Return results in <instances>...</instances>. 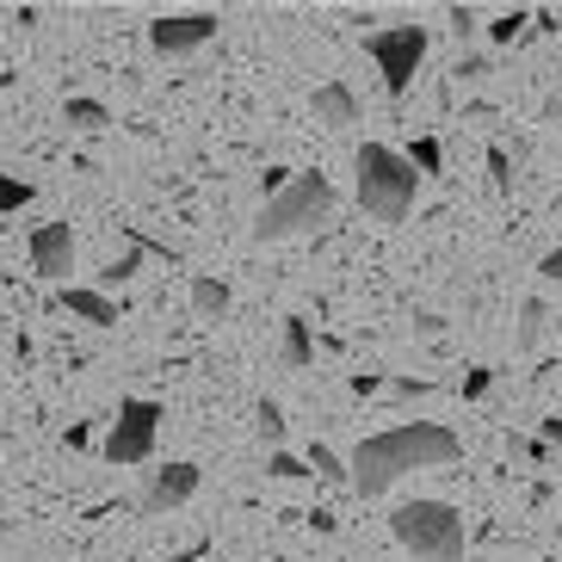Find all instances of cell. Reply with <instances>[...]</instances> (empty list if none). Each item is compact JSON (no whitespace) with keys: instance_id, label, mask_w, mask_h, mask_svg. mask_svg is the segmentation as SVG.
<instances>
[{"instance_id":"obj_1","label":"cell","mask_w":562,"mask_h":562,"mask_svg":"<svg viewBox=\"0 0 562 562\" xmlns=\"http://www.w3.org/2000/svg\"><path fill=\"white\" fill-rule=\"evenodd\" d=\"M458 432L439 427V420H402V427L364 432L347 458V482L352 495H390L408 470H432V463H458Z\"/></svg>"},{"instance_id":"obj_2","label":"cell","mask_w":562,"mask_h":562,"mask_svg":"<svg viewBox=\"0 0 562 562\" xmlns=\"http://www.w3.org/2000/svg\"><path fill=\"white\" fill-rule=\"evenodd\" d=\"M334 216V180L328 173H291L279 199H266L260 216H254V241L272 248V241H297V235H315Z\"/></svg>"},{"instance_id":"obj_3","label":"cell","mask_w":562,"mask_h":562,"mask_svg":"<svg viewBox=\"0 0 562 562\" xmlns=\"http://www.w3.org/2000/svg\"><path fill=\"white\" fill-rule=\"evenodd\" d=\"M352 173H359V204L371 223H402L414 211V199H420V173L390 143H364L352 155Z\"/></svg>"},{"instance_id":"obj_4","label":"cell","mask_w":562,"mask_h":562,"mask_svg":"<svg viewBox=\"0 0 562 562\" xmlns=\"http://www.w3.org/2000/svg\"><path fill=\"white\" fill-rule=\"evenodd\" d=\"M390 531L414 562H463V550H470L463 513L446 507V501H402L390 513Z\"/></svg>"},{"instance_id":"obj_5","label":"cell","mask_w":562,"mask_h":562,"mask_svg":"<svg viewBox=\"0 0 562 562\" xmlns=\"http://www.w3.org/2000/svg\"><path fill=\"white\" fill-rule=\"evenodd\" d=\"M161 420H167V408H161V402H149V396L117 402L112 427H105V446H100L105 463H112V470L149 463V458H155V432H161Z\"/></svg>"},{"instance_id":"obj_6","label":"cell","mask_w":562,"mask_h":562,"mask_svg":"<svg viewBox=\"0 0 562 562\" xmlns=\"http://www.w3.org/2000/svg\"><path fill=\"white\" fill-rule=\"evenodd\" d=\"M371 63H378L383 87H390V100H402L427 63V25H390V32H371Z\"/></svg>"},{"instance_id":"obj_7","label":"cell","mask_w":562,"mask_h":562,"mask_svg":"<svg viewBox=\"0 0 562 562\" xmlns=\"http://www.w3.org/2000/svg\"><path fill=\"white\" fill-rule=\"evenodd\" d=\"M216 25H223L216 13H161V19L149 25V50L167 56V63H180V56H199L204 44L216 37Z\"/></svg>"},{"instance_id":"obj_8","label":"cell","mask_w":562,"mask_h":562,"mask_svg":"<svg viewBox=\"0 0 562 562\" xmlns=\"http://www.w3.org/2000/svg\"><path fill=\"white\" fill-rule=\"evenodd\" d=\"M192 495H199V463L173 458V463H161V470H149V488H143V513H149V519H161V513H180Z\"/></svg>"},{"instance_id":"obj_9","label":"cell","mask_w":562,"mask_h":562,"mask_svg":"<svg viewBox=\"0 0 562 562\" xmlns=\"http://www.w3.org/2000/svg\"><path fill=\"white\" fill-rule=\"evenodd\" d=\"M32 272L44 284H63L75 272V229L68 223H37L32 229Z\"/></svg>"},{"instance_id":"obj_10","label":"cell","mask_w":562,"mask_h":562,"mask_svg":"<svg viewBox=\"0 0 562 562\" xmlns=\"http://www.w3.org/2000/svg\"><path fill=\"white\" fill-rule=\"evenodd\" d=\"M56 310L87 322V328H117V303L105 291H87V284H68L63 297H56Z\"/></svg>"},{"instance_id":"obj_11","label":"cell","mask_w":562,"mask_h":562,"mask_svg":"<svg viewBox=\"0 0 562 562\" xmlns=\"http://www.w3.org/2000/svg\"><path fill=\"white\" fill-rule=\"evenodd\" d=\"M310 112H315V124H328V131L359 124V100H352L347 81H322V87H315V100H310Z\"/></svg>"},{"instance_id":"obj_12","label":"cell","mask_w":562,"mask_h":562,"mask_svg":"<svg viewBox=\"0 0 562 562\" xmlns=\"http://www.w3.org/2000/svg\"><path fill=\"white\" fill-rule=\"evenodd\" d=\"M229 310H235V291H229V279H192V315L199 322H229Z\"/></svg>"},{"instance_id":"obj_13","label":"cell","mask_w":562,"mask_h":562,"mask_svg":"<svg viewBox=\"0 0 562 562\" xmlns=\"http://www.w3.org/2000/svg\"><path fill=\"white\" fill-rule=\"evenodd\" d=\"M279 359L291 364V371H310V364H315V334H310V322H303V315H284Z\"/></svg>"},{"instance_id":"obj_14","label":"cell","mask_w":562,"mask_h":562,"mask_svg":"<svg viewBox=\"0 0 562 562\" xmlns=\"http://www.w3.org/2000/svg\"><path fill=\"white\" fill-rule=\"evenodd\" d=\"M63 124L68 131H105V124H112V105L105 100H81V93H75V100H63Z\"/></svg>"},{"instance_id":"obj_15","label":"cell","mask_w":562,"mask_h":562,"mask_svg":"<svg viewBox=\"0 0 562 562\" xmlns=\"http://www.w3.org/2000/svg\"><path fill=\"white\" fill-rule=\"evenodd\" d=\"M254 432H260V439H266L272 451L284 446V408H279L272 396H260V408H254Z\"/></svg>"},{"instance_id":"obj_16","label":"cell","mask_w":562,"mask_h":562,"mask_svg":"<svg viewBox=\"0 0 562 562\" xmlns=\"http://www.w3.org/2000/svg\"><path fill=\"white\" fill-rule=\"evenodd\" d=\"M32 199H37V186H32V180H13V173H0V216L25 211Z\"/></svg>"},{"instance_id":"obj_17","label":"cell","mask_w":562,"mask_h":562,"mask_svg":"<svg viewBox=\"0 0 562 562\" xmlns=\"http://www.w3.org/2000/svg\"><path fill=\"white\" fill-rule=\"evenodd\" d=\"M538 340H544V303H538V297H526V303H519V347H538Z\"/></svg>"},{"instance_id":"obj_18","label":"cell","mask_w":562,"mask_h":562,"mask_svg":"<svg viewBox=\"0 0 562 562\" xmlns=\"http://www.w3.org/2000/svg\"><path fill=\"white\" fill-rule=\"evenodd\" d=\"M303 463H310V476H322V482H347V463L334 458V451L322 446V439L310 446V458H303Z\"/></svg>"},{"instance_id":"obj_19","label":"cell","mask_w":562,"mask_h":562,"mask_svg":"<svg viewBox=\"0 0 562 562\" xmlns=\"http://www.w3.org/2000/svg\"><path fill=\"white\" fill-rule=\"evenodd\" d=\"M439 161H446V155H439V136H414V149H408V167H414V173L427 180V173H439Z\"/></svg>"},{"instance_id":"obj_20","label":"cell","mask_w":562,"mask_h":562,"mask_svg":"<svg viewBox=\"0 0 562 562\" xmlns=\"http://www.w3.org/2000/svg\"><path fill=\"white\" fill-rule=\"evenodd\" d=\"M488 192H495V199H513V161H507V149H488Z\"/></svg>"},{"instance_id":"obj_21","label":"cell","mask_w":562,"mask_h":562,"mask_svg":"<svg viewBox=\"0 0 562 562\" xmlns=\"http://www.w3.org/2000/svg\"><path fill=\"white\" fill-rule=\"evenodd\" d=\"M266 476H272V482H303V476H310V463L291 458V451H272V458H266Z\"/></svg>"},{"instance_id":"obj_22","label":"cell","mask_w":562,"mask_h":562,"mask_svg":"<svg viewBox=\"0 0 562 562\" xmlns=\"http://www.w3.org/2000/svg\"><path fill=\"white\" fill-rule=\"evenodd\" d=\"M383 390H390L396 402H427V396H432V383H427V378H390Z\"/></svg>"},{"instance_id":"obj_23","label":"cell","mask_w":562,"mask_h":562,"mask_svg":"<svg viewBox=\"0 0 562 562\" xmlns=\"http://www.w3.org/2000/svg\"><path fill=\"white\" fill-rule=\"evenodd\" d=\"M136 266H143V248L131 241V254H124V260H112V266H105V279H117V284H124V279H136Z\"/></svg>"},{"instance_id":"obj_24","label":"cell","mask_w":562,"mask_h":562,"mask_svg":"<svg viewBox=\"0 0 562 562\" xmlns=\"http://www.w3.org/2000/svg\"><path fill=\"white\" fill-rule=\"evenodd\" d=\"M488 390H495V371H488V364H476V371L463 378V396L476 402V396H488Z\"/></svg>"},{"instance_id":"obj_25","label":"cell","mask_w":562,"mask_h":562,"mask_svg":"<svg viewBox=\"0 0 562 562\" xmlns=\"http://www.w3.org/2000/svg\"><path fill=\"white\" fill-rule=\"evenodd\" d=\"M519 25H526V13H501L495 25H488V37H495V44H513V37H519Z\"/></svg>"},{"instance_id":"obj_26","label":"cell","mask_w":562,"mask_h":562,"mask_svg":"<svg viewBox=\"0 0 562 562\" xmlns=\"http://www.w3.org/2000/svg\"><path fill=\"white\" fill-rule=\"evenodd\" d=\"M538 272H544V279H550V284H562V248H550V254H544V260H538Z\"/></svg>"},{"instance_id":"obj_27","label":"cell","mask_w":562,"mask_h":562,"mask_svg":"<svg viewBox=\"0 0 562 562\" xmlns=\"http://www.w3.org/2000/svg\"><path fill=\"white\" fill-rule=\"evenodd\" d=\"M482 75H488V63H482V56H470V63H458V81H482Z\"/></svg>"},{"instance_id":"obj_28","label":"cell","mask_w":562,"mask_h":562,"mask_svg":"<svg viewBox=\"0 0 562 562\" xmlns=\"http://www.w3.org/2000/svg\"><path fill=\"white\" fill-rule=\"evenodd\" d=\"M383 390V378H371V371H364V378H352V396H378Z\"/></svg>"},{"instance_id":"obj_29","label":"cell","mask_w":562,"mask_h":562,"mask_svg":"<svg viewBox=\"0 0 562 562\" xmlns=\"http://www.w3.org/2000/svg\"><path fill=\"white\" fill-rule=\"evenodd\" d=\"M544 446L562 451V414H557V420H544Z\"/></svg>"},{"instance_id":"obj_30","label":"cell","mask_w":562,"mask_h":562,"mask_svg":"<svg viewBox=\"0 0 562 562\" xmlns=\"http://www.w3.org/2000/svg\"><path fill=\"white\" fill-rule=\"evenodd\" d=\"M199 557H204V538H199V544H186L180 557H167V562H199Z\"/></svg>"}]
</instances>
